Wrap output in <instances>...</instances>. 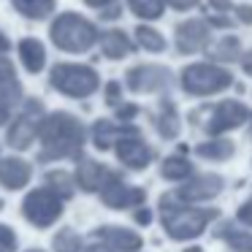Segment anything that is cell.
<instances>
[{
  "mask_svg": "<svg viewBox=\"0 0 252 252\" xmlns=\"http://www.w3.org/2000/svg\"><path fill=\"white\" fill-rule=\"evenodd\" d=\"M41 152L38 160H63L79 155L84 147V125L68 111H55V114L44 117L41 125Z\"/></svg>",
  "mask_w": 252,
  "mask_h": 252,
  "instance_id": "obj_1",
  "label": "cell"
},
{
  "mask_svg": "<svg viewBox=\"0 0 252 252\" xmlns=\"http://www.w3.org/2000/svg\"><path fill=\"white\" fill-rule=\"evenodd\" d=\"M214 217H217L214 209H195L185 201H176L174 195H165L163 201H160L163 228L168 230V236L176 241H190V239H195V236H201V230L206 228Z\"/></svg>",
  "mask_w": 252,
  "mask_h": 252,
  "instance_id": "obj_2",
  "label": "cell"
},
{
  "mask_svg": "<svg viewBox=\"0 0 252 252\" xmlns=\"http://www.w3.org/2000/svg\"><path fill=\"white\" fill-rule=\"evenodd\" d=\"M49 35H52V44L63 52H87L98 41L95 25L87 22L84 17H79V14H73V11L60 14L52 22Z\"/></svg>",
  "mask_w": 252,
  "mask_h": 252,
  "instance_id": "obj_3",
  "label": "cell"
},
{
  "mask_svg": "<svg viewBox=\"0 0 252 252\" xmlns=\"http://www.w3.org/2000/svg\"><path fill=\"white\" fill-rule=\"evenodd\" d=\"M182 90L190 95H217L225 87L233 84V76L222 68L212 65V63H195V65H187L179 76Z\"/></svg>",
  "mask_w": 252,
  "mask_h": 252,
  "instance_id": "obj_4",
  "label": "cell"
},
{
  "mask_svg": "<svg viewBox=\"0 0 252 252\" xmlns=\"http://www.w3.org/2000/svg\"><path fill=\"white\" fill-rule=\"evenodd\" d=\"M49 82L55 90L71 98H87L98 90V73L90 65H73V63H63L55 65L49 73Z\"/></svg>",
  "mask_w": 252,
  "mask_h": 252,
  "instance_id": "obj_5",
  "label": "cell"
},
{
  "mask_svg": "<svg viewBox=\"0 0 252 252\" xmlns=\"http://www.w3.org/2000/svg\"><path fill=\"white\" fill-rule=\"evenodd\" d=\"M22 214L28 222H33L35 228H49L52 222H57L63 214V198H57L52 190L41 187L33 190L22 201Z\"/></svg>",
  "mask_w": 252,
  "mask_h": 252,
  "instance_id": "obj_6",
  "label": "cell"
},
{
  "mask_svg": "<svg viewBox=\"0 0 252 252\" xmlns=\"http://www.w3.org/2000/svg\"><path fill=\"white\" fill-rule=\"evenodd\" d=\"M41 125H44V106H41V100L30 98L28 106L19 111V117L11 122V127H8V147L28 149L30 144H33V138L38 136Z\"/></svg>",
  "mask_w": 252,
  "mask_h": 252,
  "instance_id": "obj_7",
  "label": "cell"
},
{
  "mask_svg": "<svg viewBox=\"0 0 252 252\" xmlns=\"http://www.w3.org/2000/svg\"><path fill=\"white\" fill-rule=\"evenodd\" d=\"M174 84V73L163 65H138L127 71V87L133 93H158Z\"/></svg>",
  "mask_w": 252,
  "mask_h": 252,
  "instance_id": "obj_8",
  "label": "cell"
},
{
  "mask_svg": "<svg viewBox=\"0 0 252 252\" xmlns=\"http://www.w3.org/2000/svg\"><path fill=\"white\" fill-rule=\"evenodd\" d=\"M247 117H250V111L244 109V103H239V100H222L220 106L212 109V117H209V122L203 125V130H206L209 136H222L225 130L239 127Z\"/></svg>",
  "mask_w": 252,
  "mask_h": 252,
  "instance_id": "obj_9",
  "label": "cell"
},
{
  "mask_svg": "<svg viewBox=\"0 0 252 252\" xmlns=\"http://www.w3.org/2000/svg\"><path fill=\"white\" fill-rule=\"evenodd\" d=\"M225 182L222 176L217 174H201L195 179H190L187 185H182L176 190V201H185V203H201V201H209V198H217L222 192Z\"/></svg>",
  "mask_w": 252,
  "mask_h": 252,
  "instance_id": "obj_10",
  "label": "cell"
},
{
  "mask_svg": "<svg viewBox=\"0 0 252 252\" xmlns=\"http://www.w3.org/2000/svg\"><path fill=\"white\" fill-rule=\"evenodd\" d=\"M95 239H98V250L106 252H138L144 244L136 230L111 228V225H103V228L95 230Z\"/></svg>",
  "mask_w": 252,
  "mask_h": 252,
  "instance_id": "obj_11",
  "label": "cell"
},
{
  "mask_svg": "<svg viewBox=\"0 0 252 252\" xmlns=\"http://www.w3.org/2000/svg\"><path fill=\"white\" fill-rule=\"evenodd\" d=\"M100 198H103V203H106V206H111V209H130V206L144 203L147 192L138 190V187H127L125 182L114 174L103 187H100Z\"/></svg>",
  "mask_w": 252,
  "mask_h": 252,
  "instance_id": "obj_12",
  "label": "cell"
},
{
  "mask_svg": "<svg viewBox=\"0 0 252 252\" xmlns=\"http://www.w3.org/2000/svg\"><path fill=\"white\" fill-rule=\"evenodd\" d=\"M19 98H22V87L17 82L11 60L8 57H0V125L8 122V114L19 103Z\"/></svg>",
  "mask_w": 252,
  "mask_h": 252,
  "instance_id": "obj_13",
  "label": "cell"
},
{
  "mask_svg": "<svg viewBox=\"0 0 252 252\" xmlns=\"http://www.w3.org/2000/svg\"><path fill=\"white\" fill-rule=\"evenodd\" d=\"M209 41H212V28L203 19H187V22H182L176 28V49L182 55L201 52Z\"/></svg>",
  "mask_w": 252,
  "mask_h": 252,
  "instance_id": "obj_14",
  "label": "cell"
},
{
  "mask_svg": "<svg viewBox=\"0 0 252 252\" xmlns=\"http://www.w3.org/2000/svg\"><path fill=\"white\" fill-rule=\"evenodd\" d=\"M114 152H117V158H120L122 165H127V168H136V171L147 168L149 160H152L149 147H147V144H144L138 136H122V138H117Z\"/></svg>",
  "mask_w": 252,
  "mask_h": 252,
  "instance_id": "obj_15",
  "label": "cell"
},
{
  "mask_svg": "<svg viewBox=\"0 0 252 252\" xmlns=\"http://www.w3.org/2000/svg\"><path fill=\"white\" fill-rule=\"evenodd\" d=\"M114 176V171H109L103 163L95 160H82V165L76 168V185L87 192H100V187Z\"/></svg>",
  "mask_w": 252,
  "mask_h": 252,
  "instance_id": "obj_16",
  "label": "cell"
},
{
  "mask_svg": "<svg viewBox=\"0 0 252 252\" xmlns=\"http://www.w3.org/2000/svg\"><path fill=\"white\" fill-rule=\"evenodd\" d=\"M122 136H138V130L133 125H114L109 120H98L93 125V141L98 149H111Z\"/></svg>",
  "mask_w": 252,
  "mask_h": 252,
  "instance_id": "obj_17",
  "label": "cell"
},
{
  "mask_svg": "<svg viewBox=\"0 0 252 252\" xmlns=\"http://www.w3.org/2000/svg\"><path fill=\"white\" fill-rule=\"evenodd\" d=\"M30 176H33L30 165L25 163V160H19V158H8V160L0 163V185L8 187V190H19V187H25L30 182Z\"/></svg>",
  "mask_w": 252,
  "mask_h": 252,
  "instance_id": "obj_18",
  "label": "cell"
},
{
  "mask_svg": "<svg viewBox=\"0 0 252 252\" xmlns=\"http://www.w3.org/2000/svg\"><path fill=\"white\" fill-rule=\"evenodd\" d=\"M19 57H22V65L28 68L30 73H41L44 71V63H46V52L44 44L35 38H25L19 44Z\"/></svg>",
  "mask_w": 252,
  "mask_h": 252,
  "instance_id": "obj_19",
  "label": "cell"
},
{
  "mask_svg": "<svg viewBox=\"0 0 252 252\" xmlns=\"http://www.w3.org/2000/svg\"><path fill=\"white\" fill-rule=\"evenodd\" d=\"M100 49H103V55L109 57V60H122V57L133 49V44H130V38H127V33H122V30H109V33H103V38H100Z\"/></svg>",
  "mask_w": 252,
  "mask_h": 252,
  "instance_id": "obj_20",
  "label": "cell"
},
{
  "mask_svg": "<svg viewBox=\"0 0 252 252\" xmlns=\"http://www.w3.org/2000/svg\"><path fill=\"white\" fill-rule=\"evenodd\" d=\"M217 239H222L228 247H233L236 252H252V233L250 230L236 228L233 222H222L217 230Z\"/></svg>",
  "mask_w": 252,
  "mask_h": 252,
  "instance_id": "obj_21",
  "label": "cell"
},
{
  "mask_svg": "<svg viewBox=\"0 0 252 252\" xmlns=\"http://www.w3.org/2000/svg\"><path fill=\"white\" fill-rule=\"evenodd\" d=\"M195 152L201 155V158H206V160H228L230 155L236 152V147H233V141H228V138H214V141L198 144Z\"/></svg>",
  "mask_w": 252,
  "mask_h": 252,
  "instance_id": "obj_22",
  "label": "cell"
},
{
  "mask_svg": "<svg viewBox=\"0 0 252 252\" xmlns=\"http://www.w3.org/2000/svg\"><path fill=\"white\" fill-rule=\"evenodd\" d=\"M155 127H158V133L165 138H174L176 133H179V117H176L171 100H163V111H160L158 120H155Z\"/></svg>",
  "mask_w": 252,
  "mask_h": 252,
  "instance_id": "obj_23",
  "label": "cell"
},
{
  "mask_svg": "<svg viewBox=\"0 0 252 252\" xmlns=\"http://www.w3.org/2000/svg\"><path fill=\"white\" fill-rule=\"evenodd\" d=\"M14 8L28 19H44L52 14L55 0H14Z\"/></svg>",
  "mask_w": 252,
  "mask_h": 252,
  "instance_id": "obj_24",
  "label": "cell"
},
{
  "mask_svg": "<svg viewBox=\"0 0 252 252\" xmlns=\"http://www.w3.org/2000/svg\"><path fill=\"white\" fill-rule=\"evenodd\" d=\"M160 174H163L165 179H171V182H179V179H187V176L192 174V165H190V160L174 155V158H165V160H163V168H160Z\"/></svg>",
  "mask_w": 252,
  "mask_h": 252,
  "instance_id": "obj_25",
  "label": "cell"
},
{
  "mask_svg": "<svg viewBox=\"0 0 252 252\" xmlns=\"http://www.w3.org/2000/svg\"><path fill=\"white\" fill-rule=\"evenodd\" d=\"M127 6L141 19H158V17H163L165 0H127Z\"/></svg>",
  "mask_w": 252,
  "mask_h": 252,
  "instance_id": "obj_26",
  "label": "cell"
},
{
  "mask_svg": "<svg viewBox=\"0 0 252 252\" xmlns=\"http://www.w3.org/2000/svg\"><path fill=\"white\" fill-rule=\"evenodd\" d=\"M46 190H52L57 198H71L73 195V182L68 174H63V171H52V174H46Z\"/></svg>",
  "mask_w": 252,
  "mask_h": 252,
  "instance_id": "obj_27",
  "label": "cell"
},
{
  "mask_svg": "<svg viewBox=\"0 0 252 252\" xmlns=\"http://www.w3.org/2000/svg\"><path fill=\"white\" fill-rule=\"evenodd\" d=\"M136 41H138V44H141L147 52H163V49H165L163 35H160L158 30L147 28V25H141V28L136 30Z\"/></svg>",
  "mask_w": 252,
  "mask_h": 252,
  "instance_id": "obj_28",
  "label": "cell"
},
{
  "mask_svg": "<svg viewBox=\"0 0 252 252\" xmlns=\"http://www.w3.org/2000/svg\"><path fill=\"white\" fill-rule=\"evenodd\" d=\"M212 57H217V60H225V63H233L236 57H241V46H239V41H236L233 35H225V38L220 41L217 46H214Z\"/></svg>",
  "mask_w": 252,
  "mask_h": 252,
  "instance_id": "obj_29",
  "label": "cell"
},
{
  "mask_svg": "<svg viewBox=\"0 0 252 252\" xmlns=\"http://www.w3.org/2000/svg\"><path fill=\"white\" fill-rule=\"evenodd\" d=\"M55 252H82V239L73 230H60L55 236Z\"/></svg>",
  "mask_w": 252,
  "mask_h": 252,
  "instance_id": "obj_30",
  "label": "cell"
},
{
  "mask_svg": "<svg viewBox=\"0 0 252 252\" xmlns=\"http://www.w3.org/2000/svg\"><path fill=\"white\" fill-rule=\"evenodd\" d=\"M0 252H17V233L8 225H0Z\"/></svg>",
  "mask_w": 252,
  "mask_h": 252,
  "instance_id": "obj_31",
  "label": "cell"
},
{
  "mask_svg": "<svg viewBox=\"0 0 252 252\" xmlns=\"http://www.w3.org/2000/svg\"><path fill=\"white\" fill-rule=\"evenodd\" d=\"M106 103H109V106L120 103V84H117V82H111L109 87H106Z\"/></svg>",
  "mask_w": 252,
  "mask_h": 252,
  "instance_id": "obj_32",
  "label": "cell"
},
{
  "mask_svg": "<svg viewBox=\"0 0 252 252\" xmlns=\"http://www.w3.org/2000/svg\"><path fill=\"white\" fill-rule=\"evenodd\" d=\"M239 220L252 228V201L250 203H241V206H239Z\"/></svg>",
  "mask_w": 252,
  "mask_h": 252,
  "instance_id": "obj_33",
  "label": "cell"
},
{
  "mask_svg": "<svg viewBox=\"0 0 252 252\" xmlns=\"http://www.w3.org/2000/svg\"><path fill=\"white\" fill-rule=\"evenodd\" d=\"M233 11L239 14V22H244V25H252V8H247V6H236Z\"/></svg>",
  "mask_w": 252,
  "mask_h": 252,
  "instance_id": "obj_34",
  "label": "cell"
},
{
  "mask_svg": "<svg viewBox=\"0 0 252 252\" xmlns=\"http://www.w3.org/2000/svg\"><path fill=\"white\" fill-rule=\"evenodd\" d=\"M209 6H212V8H217V11L220 14H222V11H233V3H230V0H209Z\"/></svg>",
  "mask_w": 252,
  "mask_h": 252,
  "instance_id": "obj_35",
  "label": "cell"
},
{
  "mask_svg": "<svg viewBox=\"0 0 252 252\" xmlns=\"http://www.w3.org/2000/svg\"><path fill=\"white\" fill-rule=\"evenodd\" d=\"M174 8H179V11H187V8H192V6H198V0H168Z\"/></svg>",
  "mask_w": 252,
  "mask_h": 252,
  "instance_id": "obj_36",
  "label": "cell"
},
{
  "mask_svg": "<svg viewBox=\"0 0 252 252\" xmlns=\"http://www.w3.org/2000/svg\"><path fill=\"white\" fill-rule=\"evenodd\" d=\"M84 3H87V6H93V8H100V11H103V8L114 6L117 0H84Z\"/></svg>",
  "mask_w": 252,
  "mask_h": 252,
  "instance_id": "obj_37",
  "label": "cell"
},
{
  "mask_svg": "<svg viewBox=\"0 0 252 252\" xmlns=\"http://www.w3.org/2000/svg\"><path fill=\"white\" fill-rule=\"evenodd\" d=\"M117 117H120V120H130V117H136V106H120Z\"/></svg>",
  "mask_w": 252,
  "mask_h": 252,
  "instance_id": "obj_38",
  "label": "cell"
},
{
  "mask_svg": "<svg viewBox=\"0 0 252 252\" xmlns=\"http://www.w3.org/2000/svg\"><path fill=\"white\" fill-rule=\"evenodd\" d=\"M103 19H117L120 17V3H114V6H109V8H103V14H100Z\"/></svg>",
  "mask_w": 252,
  "mask_h": 252,
  "instance_id": "obj_39",
  "label": "cell"
},
{
  "mask_svg": "<svg viewBox=\"0 0 252 252\" xmlns=\"http://www.w3.org/2000/svg\"><path fill=\"white\" fill-rule=\"evenodd\" d=\"M206 25H217V28H230V25H233V22H230L228 17H212V19H209Z\"/></svg>",
  "mask_w": 252,
  "mask_h": 252,
  "instance_id": "obj_40",
  "label": "cell"
},
{
  "mask_svg": "<svg viewBox=\"0 0 252 252\" xmlns=\"http://www.w3.org/2000/svg\"><path fill=\"white\" fill-rule=\"evenodd\" d=\"M149 220H152V214H149L147 209H138V212H136V222H141V225H149Z\"/></svg>",
  "mask_w": 252,
  "mask_h": 252,
  "instance_id": "obj_41",
  "label": "cell"
},
{
  "mask_svg": "<svg viewBox=\"0 0 252 252\" xmlns=\"http://www.w3.org/2000/svg\"><path fill=\"white\" fill-rule=\"evenodd\" d=\"M241 65H244L247 73H252V49L247 52V55H241Z\"/></svg>",
  "mask_w": 252,
  "mask_h": 252,
  "instance_id": "obj_42",
  "label": "cell"
},
{
  "mask_svg": "<svg viewBox=\"0 0 252 252\" xmlns=\"http://www.w3.org/2000/svg\"><path fill=\"white\" fill-rule=\"evenodd\" d=\"M0 52H8V38L0 33Z\"/></svg>",
  "mask_w": 252,
  "mask_h": 252,
  "instance_id": "obj_43",
  "label": "cell"
},
{
  "mask_svg": "<svg viewBox=\"0 0 252 252\" xmlns=\"http://www.w3.org/2000/svg\"><path fill=\"white\" fill-rule=\"evenodd\" d=\"M187 252H201V250H198V247H190V250H187Z\"/></svg>",
  "mask_w": 252,
  "mask_h": 252,
  "instance_id": "obj_44",
  "label": "cell"
},
{
  "mask_svg": "<svg viewBox=\"0 0 252 252\" xmlns=\"http://www.w3.org/2000/svg\"><path fill=\"white\" fill-rule=\"evenodd\" d=\"M93 252H106V250H98V247H95V250H93Z\"/></svg>",
  "mask_w": 252,
  "mask_h": 252,
  "instance_id": "obj_45",
  "label": "cell"
},
{
  "mask_svg": "<svg viewBox=\"0 0 252 252\" xmlns=\"http://www.w3.org/2000/svg\"><path fill=\"white\" fill-rule=\"evenodd\" d=\"M33 252H38V250H33Z\"/></svg>",
  "mask_w": 252,
  "mask_h": 252,
  "instance_id": "obj_46",
  "label": "cell"
},
{
  "mask_svg": "<svg viewBox=\"0 0 252 252\" xmlns=\"http://www.w3.org/2000/svg\"><path fill=\"white\" fill-rule=\"evenodd\" d=\"M250 117H252V114H250Z\"/></svg>",
  "mask_w": 252,
  "mask_h": 252,
  "instance_id": "obj_47",
  "label": "cell"
}]
</instances>
